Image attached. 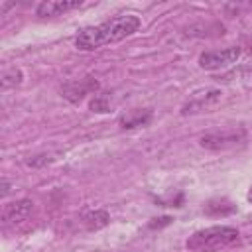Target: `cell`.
I'll use <instances>...</instances> for the list:
<instances>
[{
	"label": "cell",
	"instance_id": "obj_1",
	"mask_svg": "<svg viewBox=\"0 0 252 252\" xmlns=\"http://www.w3.org/2000/svg\"><path fill=\"white\" fill-rule=\"evenodd\" d=\"M138 28H140L138 16L120 14L102 24H96V26H91V28H85L83 32H79V35L75 37V47H79L83 51H93L102 45L116 43V41L130 37L132 33L138 32Z\"/></svg>",
	"mask_w": 252,
	"mask_h": 252
},
{
	"label": "cell",
	"instance_id": "obj_2",
	"mask_svg": "<svg viewBox=\"0 0 252 252\" xmlns=\"http://www.w3.org/2000/svg\"><path fill=\"white\" fill-rule=\"evenodd\" d=\"M240 238L238 230L234 226H209V228H203V230H197L193 232L185 246L191 250V252H219V250H224L232 244H236Z\"/></svg>",
	"mask_w": 252,
	"mask_h": 252
},
{
	"label": "cell",
	"instance_id": "obj_3",
	"mask_svg": "<svg viewBox=\"0 0 252 252\" xmlns=\"http://www.w3.org/2000/svg\"><path fill=\"white\" fill-rule=\"evenodd\" d=\"M248 134L244 128H224V130H215L209 134H203L199 138L201 148L205 150H213V152H222V150H230L236 146H242L246 142Z\"/></svg>",
	"mask_w": 252,
	"mask_h": 252
},
{
	"label": "cell",
	"instance_id": "obj_4",
	"mask_svg": "<svg viewBox=\"0 0 252 252\" xmlns=\"http://www.w3.org/2000/svg\"><path fill=\"white\" fill-rule=\"evenodd\" d=\"M238 57H240V47H226V49H217V51H205L199 57V67L207 69V71H215V69H222V67H228V65L236 63Z\"/></svg>",
	"mask_w": 252,
	"mask_h": 252
},
{
	"label": "cell",
	"instance_id": "obj_5",
	"mask_svg": "<svg viewBox=\"0 0 252 252\" xmlns=\"http://www.w3.org/2000/svg\"><path fill=\"white\" fill-rule=\"evenodd\" d=\"M96 91H98V83H96L93 77H85V79H79V81H69V83H65L63 89H61L63 96H65L67 100H71V102H79V100H83L87 94L96 93Z\"/></svg>",
	"mask_w": 252,
	"mask_h": 252
},
{
	"label": "cell",
	"instance_id": "obj_6",
	"mask_svg": "<svg viewBox=\"0 0 252 252\" xmlns=\"http://www.w3.org/2000/svg\"><path fill=\"white\" fill-rule=\"evenodd\" d=\"M83 2L81 0H45V2H39L37 8H35V14L39 18H53V16H61V14H67L75 8H81Z\"/></svg>",
	"mask_w": 252,
	"mask_h": 252
},
{
	"label": "cell",
	"instance_id": "obj_7",
	"mask_svg": "<svg viewBox=\"0 0 252 252\" xmlns=\"http://www.w3.org/2000/svg\"><path fill=\"white\" fill-rule=\"evenodd\" d=\"M33 209V203L30 199H20V201H14V203H8L4 205L2 209V222L4 224H16V222H22L30 217Z\"/></svg>",
	"mask_w": 252,
	"mask_h": 252
},
{
	"label": "cell",
	"instance_id": "obj_8",
	"mask_svg": "<svg viewBox=\"0 0 252 252\" xmlns=\"http://www.w3.org/2000/svg\"><path fill=\"white\" fill-rule=\"evenodd\" d=\"M220 98V91H217V89H209V91H205V93H195L193 94V98L183 106V114H191V112H199V110H203V108H207L211 102H217Z\"/></svg>",
	"mask_w": 252,
	"mask_h": 252
},
{
	"label": "cell",
	"instance_id": "obj_9",
	"mask_svg": "<svg viewBox=\"0 0 252 252\" xmlns=\"http://www.w3.org/2000/svg\"><path fill=\"white\" fill-rule=\"evenodd\" d=\"M150 120H152V110H148V108L130 110L120 118V126L126 128V130H132V128H140V126L150 124Z\"/></svg>",
	"mask_w": 252,
	"mask_h": 252
},
{
	"label": "cell",
	"instance_id": "obj_10",
	"mask_svg": "<svg viewBox=\"0 0 252 252\" xmlns=\"http://www.w3.org/2000/svg\"><path fill=\"white\" fill-rule=\"evenodd\" d=\"M108 220H110V217H108V213H106L104 209L91 211V213H87V215H85V219H83V222H85V226H87L89 230L104 228V226L108 224Z\"/></svg>",
	"mask_w": 252,
	"mask_h": 252
},
{
	"label": "cell",
	"instance_id": "obj_11",
	"mask_svg": "<svg viewBox=\"0 0 252 252\" xmlns=\"http://www.w3.org/2000/svg\"><path fill=\"white\" fill-rule=\"evenodd\" d=\"M22 81H24V73H22L18 67H10V69H6V71L2 73V77H0V87H2V91H6V89H12V87L22 85Z\"/></svg>",
	"mask_w": 252,
	"mask_h": 252
},
{
	"label": "cell",
	"instance_id": "obj_12",
	"mask_svg": "<svg viewBox=\"0 0 252 252\" xmlns=\"http://www.w3.org/2000/svg\"><path fill=\"white\" fill-rule=\"evenodd\" d=\"M205 211L209 215H228V213L234 211V205H230L228 201H211L205 207Z\"/></svg>",
	"mask_w": 252,
	"mask_h": 252
},
{
	"label": "cell",
	"instance_id": "obj_13",
	"mask_svg": "<svg viewBox=\"0 0 252 252\" xmlns=\"http://www.w3.org/2000/svg\"><path fill=\"white\" fill-rule=\"evenodd\" d=\"M91 110L93 112H108L110 110V98H108V94H104V93L94 94V98L91 100Z\"/></svg>",
	"mask_w": 252,
	"mask_h": 252
},
{
	"label": "cell",
	"instance_id": "obj_14",
	"mask_svg": "<svg viewBox=\"0 0 252 252\" xmlns=\"http://www.w3.org/2000/svg\"><path fill=\"white\" fill-rule=\"evenodd\" d=\"M49 161H51L49 156H35V158H32V159H28L26 163L32 165V167H37V165H43V163H49Z\"/></svg>",
	"mask_w": 252,
	"mask_h": 252
},
{
	"label": "cell",
	"instance_id": "obj_15",
	"mask_svg": "<svg viewBox=\"0 0 252 252\" xmlns=\"http://www.w3.org/2000/svg\"><path fill=\"white\" fill-rule=\"evenodd\" d=\"M8 191H10V185H8V181H6V179H2V197H6V195H8Z\"/></svg>",
	"mask_w": 252,
	"mask_h": 252
},
{
	"label": "cell",
	"instance_id": "obj_16",
	"mask_svg": "<svg viewBox=\"0 0 252 252\" xmlns=\"http://www.w3.org/2000/svg\"><path fill=\"white\" fill-rule=\"evenodd\" d=\"M248 201L252 203V187H250V191H248Z\"/></svg>",
	"mask_w": 252,
	"mask_h": 252
}]
</instances>
